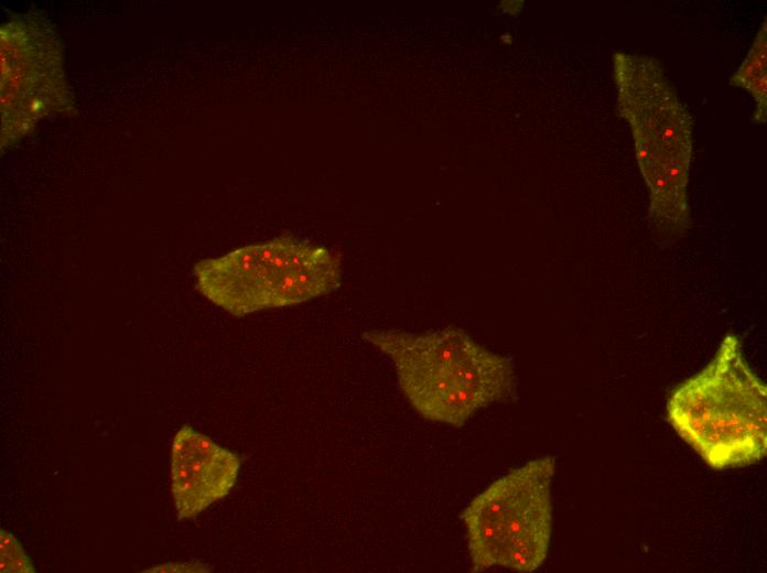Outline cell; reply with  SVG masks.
Returning a JSON list of instances; mask_svg holds the SVG:
<instances>
[{"mask_svg":"<svg viewBox=\"0 0 767 573\" xmlns=\"http://www.w3.org/2000/svg\"><path fill=\"white\" fill-rule=\"evenodd\" d=\"M363 336L392 361L400 389L425 419L461 426L477 410L515 393L511 360L461 328L372 329Z\"/></svg>","mask_w":767,"mask_h":573,"instance_id":"6da1fadb","label":"cell"},{"mask_svg":"<svg viewBox=\"0 0 767 573\" xmlns=\"http://www.w3.org/2000/svg\"><path fill=\"white\" fill-rule=\"evenodd\" d=\"M678 434L714 469L743 467L767 453V389L735 335L712 360L678 386L667 403Z\"/></svg>","mask_w":767,"mask_h":573,"instance_id":"7a4b0ae2","label":"cell"},{"mask_svg":"<svg viewBox=\"0 0 767 573\" xmlns=\"http://www.w3.org/2000/svg\"><path fill=\"white\" fill-rule=\"evenodd\" d=\"M614 64L620 112L631 126L650 191L652 224L663 234H681L689 223L690 117L655 60L616 53Z\"/></svg>","mask_w":767,"mask_h":573,"instance_id":"3957f363","label":"cell"},{"mask_svg":"<svg viewBox=\"0 0 767 573\" xmlns=\"http://www.w3.org/2000/svg\"><path fill=\"white\" fill-rule=\"evenodd\" d=\"M196 290L235 316L330 294L343 279L341 256L292 236L248 245L193 268Z\"/></svg>","mask_w":767,"mask_h":573,"instance_id":"277c9868","label":"cell"},{"mask_svg":"<svg viewBox=\"0 0 767 573\" xmlns=\"http://www.w3.org/2000/svg\"><path fill=\"white\" fill-rule=\"evenodd\" d=\"M554 471V457L532 460L496 479L463 510L473 572L491 567L532 572L544 562Z\"/></svg>","mask_w":767,"mask_h":573,"instance_id":"5b68a950","label":"cell"},{"mask_svg":"<svg viewBox=\"0 0 767 573\" xmlns=\"http://www.w3.org/2000/svg\"><path fill=\"white\" fill-rule=\"evenodd\" d=\"M1 148L29 133L44 117L73 110L58 40L37 15L1 26Z\"/></svg>","mask_w":767,"mask_h":573,"instance_id":"8992f818","label":"cell"},{"mask_svg":"<svg viewBox=\"0 0 767 573\" xmlns=\"http://www.w3.org/2000/svg\"><path fill=\"white\" fill-rule=\"evenodd\" d=\"M240 457L190 425L174 435L170 477L177 519L196 517L226 497L235 486Z\"/></svg>","mask_w":767,"mask_h":573,"instance_id":"52a82bcc","label":"cell"},{"mask_svg":"<svg viewBox=\"0 0 767 573\" xmlns=\"http://www.w3.org/2000/svg\"><path fill=\"white\" fill-rule=\"evenodd\" d=\"M735 85L748 89L757 100L756 117L760 112V121L765 119L766 110V29L760 30L747 60L733 76Z\"/></svg>","mask_w":767,"mask_h":573,"instance_id":"ba28073f","label":"cell"},{"mask_svg":"<svg viewBox=\"0 0 767 573\" xmlns=\"http://www.w3.org/2000/svg\"><path fill=\"white\" fill-rule=\"evenodd\" d=\"M0 563L1 572H34L33 564L20 542L9 531H0Z\"/></svg>","mask_w":767,"mask_h":573,"instance_id":"9c48e42d","label":"cell"},{"mask_svg":"<svg viewBox=\"0 0 767 573\" xmlns=\"http://www.w3.org/2000/svg\"><path fill=\"white\" fill-rule=\"evenodd\" d=\"M208 566L198 562L193 563H168L152 567L147 572H206Z\"/></svg>","mask_w":767,"mask_h":573,"instance_id":"30bf717a","label":"cell"}]
</instances>
